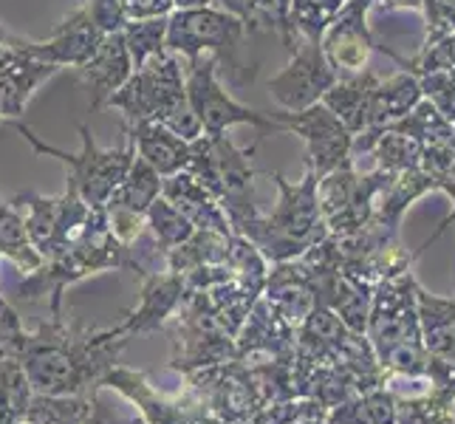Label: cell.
<instances>
[{
    "instance_id": "1",
    "label": "cell",
    "mask_w": 455,
    "mask_h": 424,
    "mask_svg": "<svg viewBox=\"0 0 455 424\" xmlns=\"http://www.w3.org/2000/svg\"><path fill=\"white\" fill-rule=\"evenodd\" d=\"M128 334L114 328H83L52 317L37 332H26L18 363L35 394L43 396H88L102 376L116 365Z\"/></svg>"
},
{
    "instance_id": "2",
    "label": "cell",
    "mask_w": 455,
    "mask_h": 424,
    "mask_svg": "<svg viewBox=\"0 0 455 424\" xmlns=\"http://www.w3.org/2000/svg\"><path fill=\"white\" fill-rule=\"evenodd\" d=\"M277 184V204L272 212H252L235 229L258 246V252L272 263H286L308 252L311 246L328 238L317 204V176L306 167L300 181H289L280 172H269Z\"/></svg>"
},
{
    "instance_id": "3",
    "label": "cell",
    "mask_w": 455,
    "mask_h": 424,
    "mask_svg": "<svg viewBox=\"0 0 455 424\" xmlns=\"http://www.w3.org/2000/svg\"><path fill=\"white\" fill-rule=\"evenodd\" d=\"M105 105L116 108L128 124L156 119L187 141H196L204 133L193 105L187 100L181 57L172 52H164L148 60L145 66L133 68L128 83L114 91Z\"/></svg>"
},
{
    "instance_id": "4",
    "label": "cell",
    "mask_w": 455,
    "mask_h": 424,
    "mask_svg": "<svg viewBox=\"0 0 455 424\" xmlns=\"http://www.w3.org/2000/svg\"><path fill=\"white\" fill-rule=\"evenodd\" d=\"M246 35L249 31L241 18L215 6L176 9L167 14V52L187 57V62L210 54L235 85L255 83V68H246L241 57Z\"/></svg>"
},
{
    "instance_id": "5",
    "label": "cell",
    "mask_w": 455,
    "mask_h": 424,
    "mask_svg": "<svg viewBox=\"0 0 455 424\" xmlns=\"http://www.w3.org/2000/svg\"><path fill=\"white\" fill-rule=\"evenodd\" d=\"M9 124L28 141L35 153L52 156V159H57L68 167V187H74V190L80 193V198L88 204L91 210L105 207L108 198L116 193V187L122 184L124 176H128V170L136 159V148H133L131 139L124 141L122 148H100L88 124H80L83 148L76 153L45 145V141L20 119H9Z\"/></svg>"
},
{
    "instance_id": "6",
    "label": "cell",
    "mask_w": 455,
    "mask_h": 424,
    "mask_svg": "<svg viewBox=\"0 0 455 424\" xmlns=\"http://www.w3.org/2000/svg\"><path fill=\"white\" fill-rule=\"evenodd\" d=\"M419 286L421 283L416 280L413 269L373 286L365 337L376 354V363H382L390 351L402 348L407 342H421L419 300H416Z\"/></svg>"
},
{
    "instance_id": "7",
    "label": "cell",
    "mask_w": 455,
    "mask_h": 424,
    "mask_svg": "<svg viewBox=\"0 0 455 424\" xmlns=\"http://www.w3.org/2000/svg\"><path fill=\"white\" fill-rule=\"evenodd\" d=\"M184 85H187V100H190L193 111L207 136L229 133V128H235V124H252V128H260L263 133L283 131L272 114L252 111V108H246L238 100L229 97V91H224L221 80H218L215 57H210V60L198 57V60L187 62Z\"/></svg>"
},
{
    "instance_id": "8",
    "label": "cell",
    "mask_w": 455,
    "mask_h": 424,
    "mask_svg": "<svg viewBox=\"0 0 455 424\" xmlns=\"http://www.w3.org/2000/svg\"><path fill=\"white\" fill-rule=\"evenodd\" d=\"M280 128L286 133H294L303 139L306 145V167L314 176H325L342 164L354 162L351 159V145H354V133L345 128V124L328 111L323 102L306 108V111L297 114H272Z\"/></svg>"
},
{
    "instance_id": "9",
    "label": "cell",
    "mask_w": 455,
    "mask_h": 424,
    "mask_svg": "<svg viewBox=\"0 0 455 424\" xmlns=\"http://www.w3.org/2000/svg\"><path fill=\"white\" fill-rule=\"evenodd\" d=\"M337 83V71L328 66L323 45L314 40H294L289 66L269 80V93L280 111L297 114L317 105L323 93Z\"/></svg>"
},
{
    "instance_id": "10",
    "label": "cell",
    "mask_w": 455,
    "mask_h": 424,
    "mask_svg": "<svg viewBox=\"0 0 455 424\" xmlns=\"http://www.w3.org/2000/svg\"><path fill=\"white\" fill-rule=\"evenodd\" d=\"M105 40V35L91 23L85 6L74 9L66 20H60L52 35L45 40H23L18 35H9L6 28H0V43L12 45L35 60L49 62V66L57 68H80L93 57V52L100 49V43Z\"/></svg>"
},
{
    "instance_id": "11",
    "label": "cell",
    "mask_w": 455,
    "mask_h": 424,
    "mask_svg": "<svg viewBox=\"0 0 455 424\" xmlns=\"http://www.w3.org/2000/svg\"><path fill=\"white\" fill-rule=\"evenodd\" d=\"M368 14H371V0H351L323 31L320 40L323 54L328 60V66L337 71V76H351L365 71L373 52L387 54L385 45H379L373 37Z\"/></svg>"
},
{
    "instance_id": "12",
    "label": "cell",
    "mask_w": 455,
    "mask_h": 424,
    "mask_svg": "<svg viewBox=\"0 0 455 424\" xmlns=\"http://www.w3.org/2000/svg\"><path fill=\"white\" fill-rule=\"evenodd\" d=\"M187 297L184 277L176 272H156L142 277V294H139V306L133 311H124V320L119 328L128 337L133 334H148V332H159L172 317H176L179 306Z\"/></svg>"
},
{
    "instance_id": "13",
    "label": "cell",
    "mask_w": 455,
    "mask_h": 424,
    "mask_svg": "<svg viewBox=\"0 0 455 424\" xmlns=\"http://www.w3.org/2000/svg\"><path fill=\"white\" fill-rule=\"evenodd\" d=\"M57 71V66H49V62L28 57L4 43V54H0V111H4V119H20L28 100Z\"/></svg>"
},
{
    "instance_id": "14",
    "label": "cell",
    "mask_w": 455,
    "mask_h": 424,
    "mask_svg": "<svg viewBox=\"0 0 455 424\" xmlns=\"http://www.w3.org/2000/svg\"><path fill=\"white\" fill-rule=\"evenodd\" d=\"M131 74H133V60L128 54L122 31H116V35H105V40L100 43V49L93 52V57L85 62V66L76 68V76H80L83 88L91 97V111L102 108L114 91H119L124 83H128Z\"/></svg>"
},
{
    "instance_id": "15",
    "label": "cell",
    "mask_w": 455,
    "mask_h": 424,
    "mask_svg": "<svg viewBox=\"0 0 455 424\" xmlns=\"http://www.w3.org/2000/svg\"><path fill=\"white\" fill-rule=\"evenodd\" d=\"M162 196L176 207L196 229H215L221 235H235L229 218L221 210L218 198L204 187L193 172L179 170L172 176L162 179Z\"/></svg>"
},
{
    "instance_id": "16",
    "label": "cell",
    "mask_w": 455,
    "mask_h": 424,
    "mask_svg": "<svg viewBox=\"0 0 455 424\" xmlns=\"http://www.w3.org/2000/svg\"><path fill=\"white\" fill-rule=\"evenodd\" d=\"M263 297L291 328H300L308 314L317 308V292H314L311 280L294 260L269 266Z\"/></svg>"
},
{
    "instance_id": "17",
    "label": "cell",
    "mask_w": 455,
    "mask_h": 424,
    "mask_svg": "<svg viewBox=\"0 0 455 424\" xmlns=\"http://www.w3.org/2000/svg\"><path fill=\"white\" fill-rule=\"evenodd\" d=\"M124 133L133 141L139 159H145L162 179L184 170L187 162H190V141L167 131L164 124H159L156 119L133 122L124 128Z\"/></svg>"
},
{
    "instance_id": "18",
    "label": "cell",
    "mask_w": 455,
    "mask_h": 424,
    "mask_svg": "<svg viewBox=\"0 0 455 424\" xmlns=\"http://www.w3.org/2000/svg\"><path fill=\"white\" fill-rule=\"evenodd\" d=\"M356 181H359V170L354 162L317 179V204H320L323 221L328 227V235H351L359 229L356 215H354Z\"/></svg>"
},
{
    "instance_id": "19",
    "label": "cell",
    "mask_w": 455,
    "mask_h": 424,
    "mask_svg": "<svg viewBox=\"0 0 455 424\" xmlns=\"http://www.w3.org/2000/svg\"><path fill=\"white\" fill-rule=\"evenodd\" d=\"M421 342L433 359L455 365V297L430 294L425 286L416 292Z\"/></svg>"
},
{
    "instance_id": "20",
    "label": "cell",
    "mask_w": 455,
    "mask_h": 424,
    "mask_svg": "<svg viewBox=\"0 0 455 424\" xmlns=\"http://www.w3.org/2000/svg\"><path fill=\"white\" fill-rule=\"evenodd\" d=\"M376 83H379V76H376L371 68L351 74V76H337V83L323 93L320 102L356 136L368 128L371 93H373Z\"/></svg>"
},
{
    "instance_id": "21",
    "label": "cell",
    "mask_w": 455,
    "mask_h": 424,
    "mask_svg": "<svg viewBox=\"0 0 455 424\" xmlns=\"http://www.w3.org/2000/svg\"><path fill=\"white\" fill-rule=\"evenodd\" d=\"M425 100L419 76L411 71H399L387 80H379L371 93V111H368V128H387L399 122L413 108Z\"/></svg>"
},
{
    "instance_id": "22",
    "label": "cell",
    "mask_w": 455,
    "mask_h": 424,
    "mask_svg": "<svg viewBox=\"0 0 455 424\" xmlns=\"http://www.w3.org/2000/svg\"><path fill=\"white\" fill-rule=\"evenodd\" d=\"M14 207L23 215V227L31 246L37 249L40 258L45 260L52 252L54 235H57V224L62 215V196H40L35 190H23L14 196Z\"/></svg>"
},
{
    "instance_id": "23",
    "label": "cell",
    "mask_w": 455,
    "mask_h": 424,
    "mask_svg": "<svg viewBox=\"0 0 455 424\" xmlns=\"http://www.w3.org/2000/svg\"><path fill=\"white\" fill-rule=\"evenodd\" d=\"M229 241H232V235H221L215 229H196L181 246L167 252V269L184 277V275L201 269V266L227 263Z\"/></svg>"
},
{
    "instance_id": "24",
    "label": "cell",
    "mask_w": 455,
    "mask_h": 424,
    "mask_svg": "<svg viewBox=\"0 0 455 424\" xmlns=\"http://www.w3.org/2000/svg\"><path fill=\"white\" fill-rule=\"evenodd\" d=\"M325 424H396V399L385 388L363 390L331 407Z\"/></svg>"
},
{
    "instance_id": "25",
    "label": "cell",
    "mask_w": 455,
    "mask_h": 424,
    "mask_svg": "<svg viewBox=\"0 0 455 424\" xmlns=\"http://www.w3.org/2000/svg\"><path fill=\"white\" fill-rule=\"evenodd\" d=\"M0 258L9 260L20 275L37 272L43 266V258L35 246H31L23 215L14 204L0 201Z\"/></svg>"
},
{
    "instance_id": "26",
    "label": "cell",
    "mask_w": 455,
    "mask_h": 424,
    "mask_svg": "<svg viewBox=\"0 0 455 424\" xmlns=\"http://www.w3.org/2000/svg\"><path fill=\"white\" fill-rule=\"evenodd\" d=\"M159 196H162V176L145 159H139V156H136L131 170H128V176L122 179V184L116 187V193L108 198V204L145 215L150 210V204Z\"/></svg>"
},
{
    "instance_id": "27",
    "label": "cell",
    "mask_w": 455,
    "mask_h": 424,
    "mask_svg": "<svg viewBox=\"0 0 455 424\" xmlns=\"http://www.w3.org/2000/svg\"><path fill=\"white\" fill-rule=\"evenodd\" d=\"M387 128L402 136H411L421 148L450 145V136H452V122H447L442 114H438V108L427 100H421L411 114L402 116L394 124H387Z\"/></svg>"
},
{
    "instance_id": "28",
    "label": "cell",
    "mask_w": 455,
    "mask_h": 424,
    "mask_svg": "<svg viewBox=\"0 0 455 424\" xmlns=\"http://www.w3.org/2000/svg\"><path fill=\"white\" fill-rule=\"evenodd\" d=\"M31 385L18 356H0V424H18L28 407Z\"/></svg>"
},
{
    "instance_id": "29",
    "label": "cell",
    "mask_w": 455,
    "mask_h": 424,
    "mask_svg": "<svg viewBox=\"0 0 455 424\" xmlns=\"http://www.w3.org/2000/svg\"><path fill=\"white\" fill-rule=\"evenodd\" d=\"M88 396H43L31 394L26 413L18 424H83Z\"/></svg>"
},
{
    "instance_id": "30",
    "label": "cell",
    "mask_w": 455,
    "mask_h": 424,
    "mask_svg": "<svg viewBox=\"0 0 455 424\" xmlns=\"http://www.w3.org/2000/svg\"><path fill=\"white\" fill-rule=\"evenodd\" d=\"M246 31H272L291 54L297 40L291 28V0H246Z\"/></svg>"
},
{
    "instance_id": "31",
    "label": "cell",
    "mask_w": 455,
    "mask_h": 424,
    "mask_svg": "<svg viewBox=\"0 0 455 424\" xmlns=\"http://www.w3.org/2000/svg\"><path fill=\"white\" fill-rule=\"evenodd\" d=\"M124 45L133 60V68L145 66L148 60L167 52V18H145L131 20L122 28Z\"/></svg>"
},
{
    "instance_id": "32",
    "label": "cell",
    "mask_w": 455,
    "mask_h": 424,
    "mask_svg": "<svg viewBox=\"0 0 455 424\" xmlns=\"http://www.w3.org/2000/svg\"><path fill=\"white\" fill-rule=\"evenodd\" d=\"M145 218H148L150 235L156 238V244L164 249V252L181 246L196 232V227L187 221V218L176 207H172V204L164 196H159V198L150 204V210L145 212Z\"/></svg>"
},
{
    "instance_id": "33",
    "label": "cell",
    "mask_w": 455,
    "mask_h": 424,
    "mask_svg": "<svg viewBox=\"0 0 455 424\" xmlns=\"http://www.w3.org/2000/svg\"><path fill=\"white\" fill-rule=\"evenodd\" d=\"M351 0H291V28L303 40H323V31L328 28L337 14L348 6Z\"/></svg>"
},
{
    "instance_id": "34",
    "label": "cell",
    "mask_w": 455,
    "mask_h": 424,
    "mask_svg": "<svg viewBox=\"0 0 455 424\" xmlns=\"http://www.w3.org/2000/svg\"><path fill=\"white\" fill-rule=\"evenodd\" d=\"M390 60L402 66V71H411L416 76L421 74H447L455 80V35L430 45V49H421L413 60H404L396 52H390Z\"/></svg>"
},
{
    "instance_id": "35",
    "label": "cell",
    "mask_w": 455,
    "mask_h": 424,
    "mask_svg": "<svg viewBox=\"0 0 455 424\" xmlns=\"http://www.w3.org/2000/svg\"><path fill=\"white\" fill-rule=\"evenodd\" d=\"M421 14H425V43L421 49L442 43L455 35V0H421Z\"/></svg>"
},
{
    "instance_id": "36",
    "label": "cell",
    "mask_w": 455,
    "mask_h": 424,
    "mask_svg": "<svg viewBox=\"0 0 455 424\" xmlns=\"http://www.w3.org/2000/svg\"><path fill=\"white\" fill-rule=\"evenodd\" d=\"M421 83V93L425 100L433 102L438 108L447 122H455V80L447 74H421L419 76Z\"/></svg>"
},
{
    "instance_id": "37",
    "label": "cell",
    "mask_w": 455,
    "mask_h": 424,
    "mask_svg": "<svg viewBox=\"0 0 455 424\" xmlns=\"http://www.w3.org/2000/svg\"><path fill=\"white\" fill-rule=\"evenodd\" d=\"M85 12L102 35H116V31H122L131 23L122 0H85Z\"/></svg>"
},
{
    "instance_id": "38",
    "label": "cell",
    "mask_w": 455,
    "mask_h": 424,
    "mask_svg": "<svg viewBox=\"0 0 455 424\" xmlns=\"http://www.w3.org/2000/svg\"><path fill=\"white\" fill-rule=\"evenodd\" d=\"M83 424H145V419L139 416V411H114L111 404H105L102 399V388L97 385L88 394V413Z\"/></svg>"
},
{
    "instance_id": "39",
    "label": "cell",
    "mask_w": 455,
    "mask_h": 424,
    "mask_svg": "<svg viewBox=\"0 0 455 424\" xmlns=\"http://www.w3.org/2000/svg\"><path fill=\"white\" fill-rule=\"evenodd\" d=\"M23 334H26V328L18 317V311H14L6 303V297L0 294V356H18Z\"/></svg>"
},
{
    "instance_id": "40",
    "label": "cell",
    "mask_w": 455,
    "mask_h": 424,
    "mask_svg": "<svg viewBox=\"0 0 455 424\" xmlns=\"http://www.w3.org/2000/svg\"><path fill=\"white\" fill-rule=\"evenodd\" d=\"M124 12L131 20H145V18H167L172 12V0H122Z\"/></svg>"
},
{
    "instance_id": "41",
    "label": "cell",
    "mask_w": 455,
    "mask_h": 424,
    "mask_svg": "<svg viewBox=\"0 0 455 424\" xmlns=\"http://www.w3.org/2000/svg\"><path fill=\"white\" fill-rule=\"evenodd\" d=\"M433 184H435V190H442V193H447V198L452 201V212H450V215L444 218V221H442V224H438L435 235H433V238H430V241H427L425 246H430V244H433L435 238H442V235H444V232H447L450 227H455V179H452V176H444V179H435Z\"/></svg>"
},
{
    "instance_id": "42",
    "label": "cell",
    "mask_w": 455,
    "mask_h": 424,
    "mask_svg": "<svg viewBox=\"0 0 455 424\" xmlns=\"http://www.w3.org/2000/svg\"><path fill=\"white\" fill-rule=\"evenodd\" d=\"M396 12V9H421V0H371V12Z\"/></svg>"
},
{
    "instance_id": "43",
    "label": "cell",
    "mask_w": 455,
    "mask_h": 424,
    "mask_svg": "<svg viewBox=\"0 0 455 424\" xmlns=\"http://www.w3.org/2000/svg\"><path fill=\"white\" fill-rule=\"evenodd\" d=\"M212 6L221 9V12H229V14H235V18H241L246 23V0H212Z\"/></svg>"
},
{
    "instance_id": "44",
    "label": "cell",
    "mask_w": 455,
    "mask_h": 424,
    "mask_svg": "<svg viewBox=\"0 0 455 424\" xmlns=\"http://www.w3.org/2000/svg\"><path fill=\"white\" fill-rule=\"evenodd\" d=\"M212 6V0H172V12L176 9H204Z\"/></svg>"
},
{
    "instance_id": "45",
    "label": "cell",
    "mask_w": 455,
    "mask_h": 424,
    "mask_svg": "<svg viewBox=\"0 0 455 424\" xmlns=\"http://www.w3.org/2000/svg\"><path fill=\"white\" fill-rule=\"evenodd\" d=\"M294 424H325V419H306V421H294Z\"/></svg>"
},
{
    "instance_id": "46",
    "label": "cell",
    "mask_w": 455,
    "mask_h": 424,
    "mask_svg": "<svg viewBox=\"0 0 455 424\" xmlns=\"http://www.w3.org/2000/svg\"><path fill=\"white\" fill-rule=\"evenodd\" d=\"M450 145L455 148V122H452V136H450Z\"/></svg>"
}]
</instances>
